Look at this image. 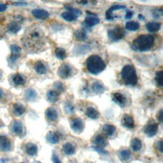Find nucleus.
Segmentation results:
<instances>
[{"label":"nucleus","mask_w":163,"mask_h":163,"mask_svg":"<svg viewBox=\"0 0 163 163\" xmlns=\"http://www.w3.org/2000/svg\"><path fill=\"white\" fill-rule=\"evenodd\" d=\"M45 116L50 121H56L58 118V113L54 108H48L45 111Z\"/></svg>","instance_id":"obj_17"},{"label":"nucleus","mask_w":163,"mask_h":163,"mask_svg":"<svg viewBox=\"0 0 163 163\" xmlns=\"http://www.w3.org/2000/svg\"><path fill=\"white\" fill-rule=\"evenodd\" d=\"M126 7L124 5H116L111 7L106 12V19L108 20H113L114 16L113 15V13L114 11L121 10V9H125Z\"/></svg>","instance_id":"obj_14"},{"label":"nucleus","mask_w":163,"mask_h":163,"mask_svg":"<svg viewBox=\"0 0 163 163\" xmlns=\"http://www.w3.org/2000/svg\"><path fill=\"white\" fill-rule=\"evenodd\" d=\"M131 153L129 150H127V149L122 150V151H120L119 152V157L121 158V159L123 161L128 160L131 157Z\"/></svg>","instance_id":"obj_38"},{"label":"nucleus","mask_w":163,"mask_h":163,"mask_svg":"<svg viewBox=\"0 0 163 163\" xmlns=\"http://www.w3.org/2000/svg\"><path fill=\"white\" fill-rule=\"evenodd\" d=\"M37 93L33 89H28L25 91L24 97L26 100L29 101H34L37 98Z\"/></svg>","instance_id":"obj_26"},{"label":"nucleus","mask_w":163,"mask_h":163,"mask_svg":"<svg viewBox=\"0 0 163 163\" xmlns=\"http://www.w3.org/2000/svg\"><path fill=\"white\" fill-rule=\"evenodd\" d=\"M90 14V15H88L86 17L85 20H84V24L88 28H91L93 27L95 25L98 24L99 23L100 20L96 17V15H94L93 14H91V13L87 12Z\"/></svg>","instance_id":"obj_8"},{"label":"nucleus","mask_w":163,"mask_h":163,"mask_svg":"<svg viewBox=\"0 0 163 163\" xmlns=\"http://www.w3.org/2000/svg\"><path fill=\"white\" fill-rule=\"evenodd\" d=\"M12 144L10 140L6 136H0V151L8 152L11 149Z\"/></svg>","instance_id":"obj_11"},{"label":"nucleus","mask_w":163,"mask_h":163,"mask_svg":"<svg viewBox=\"0 0 163 163\" xmlns=\"http://www.w3.org/2000/svg\"><path fill=\"white\" fill-rule=\"evenodd\" d=\"M34 69L38 74L44 75L47 73V67L42 61H38L35 63L34 65Z\"/></svg>","instance_id":"obj_18"},{"label":"nucleus","mask_w":163,"mask_h":163,"mask_svg":"<svg viewBox=\"0 0 163 163\" xmlns=\"http://www.w3.org/2000/svg\"><path fill=\"white\" fill-rule=\"evenodd\" d=\"M22 163H24V162H22Z\"/></svg>","instance_id":"obj_55"},{"label":"nucleus","mask_w":163,"mask_h":163,"mask_svg":"<svg viewBox=\"0 0 163 163\" xmlns=\"http://www.w3.org/2000/svg\"><path fill=\"white\" fill-rule=\"evenodd\" d=\"M65 8L67 9L68 11L71 12L73 14L77 15L78 16H80V15L82 14V12L80 10H79L78 9H76V8H74L73 7H71L69 6H65Z\"/></svg>","instance_id":"obj_43"},{"label":"nucleus","mask_w":163,"mask_h":163,"mask_svg":"<svg viewBox=\"0 0 163 163\" xmlns=\"http://www.w3.org/2000/svg\"><path fill=\"white\" fill-rule=\"evenodd\" d=\"M126 35L124 29L120 26L109 29L108 31V37L112 42H118L124 38Z\"/></svg>","instance_id":"obj_5"},{"label":"nucleus","mask_w":163,"mask_h":163,"mask_svg":"<svg viewBox=\"0 0 163 163\" xmlns=\"http://www.w3.org/2000/svg\"><path fill=\"white\" fill-rule=\"evenodd\" d=\"M133 15H134V13L133 12L131 11V10H128V11H127V12H126L125 18L127 20L131 19L132 18V17H133Z\"/></svg>","instance_id":"obj_46"},{"label":"nucleus","mask_w":163,"mask_h":163,"mask_svg":"<svg viewBox=\"0 0 163 163\" xmlns=\"http://www.w3.org/2000/svg\"><path fill=\"white\" fill-rule=\"evenodd\" d=\"M77 4L84 7L95 6L97 4V0H74Z\"/></svg>","instance_id":"obj_32"},{"label":"nucleus","mask_w":163,"mask_h":163,"mask_svg":"<svg viewBox=\"0 0 163 163\" xmlns=\"http://www.w3.org/2000/svg\"><path fill=\"white\" fill-rule=\"evenodd\" d=\"M45 41L43 31L37 26L29 28L22 38L24 50L30 54L42 51L45 45Z\"/></svg>","instance_id":"obj_1"},{"label":"nucleus","mask_w":163,"mask_h":163,"mask_svg":"<svg viewBox=\"0 0 163 163\" xmlns=\"http://www.w3.org/2000/svg\"><path fill=\"white\" fill-rule=\"evenodd\" d=\"M157 149H158V151H159L161 153H162V149H163L162 140H160L159 142H158V143H157Z\"/></svg>","instance_id":"obj_48"},{"label":"nucleus","mask_w":163,"mask_h":163,"mask_svg":"<svg viewBox=\"0 0 163 163\" xmlns=\"http://www.w3.org/2000/svg\"><path fill=\"white\" fill-rule=\"evenodd\" d=\"M155 43V38L151 34L140 35L132 43L131 48L135 52H147L151 50Z\"/></svg>","instance_id":"obj_2"},{"label":"nucleus","mask_w":163,"mask_h":163,"mask_svg":"<svg viewBox=\"0 0 163 163\" xmlns=\"http://www.w3.org/2000/svg\"><path fill=\"white\" fill-rule=\"evenodd\" d=\"M121 77L123 83L126 86H134L137 85L138 78L136 69L133 65L126 64L121 72Z\"/></svg>","instance_id":"obj_3"},{"label":"nucleus","mask_w":163,"mask_h":163,"mask_svg":"<svg viewBox=\"0 0 163 163\" xmlns=\"http://www.w3.org/2000/svg\"><path fill=\"white\" fill-rule=\"evenodd\" d=\"M162 110H161L157 114V119L160 122H162Z\"/></svg>","instance_id":"obj_49"},{"label":"nucleus","mask_w":163,"mask_h":163,"mask_svg":"<svg viewBox=\"0 0 163 163\" xmlns=\"http://www.w3.org/2000/svg\"><path fill=\"white\" fill-rule=\"evenodd\" d=\"M12 80L14 84L17 86H23L26 83L25 78L20 73H17L14 75L12 78Z\"/></svg>","instance_id":"obj_25"},{"label":"nucleus","mask_w":163,"mask_h":163,"mask_svg":"<svg viewBox=\"0 0 163 163\" xmlns=\"http://www.w3.org/2000/svg\"><path fill=\"white\" fill-rule=\"evenodd\" d=\"M152 15L154 19H160L162 17L163 10L162 8H157V9L152 10Z\"/></svg>","instance_id":"obj_41"},{"label":"nucleus","mask_w":163,"mask_h":163,"mask_svg":"<svg viewBox=\"0 0 163 163\" xmlns=\"http://www.w3.org/2000/svg\"><path fill=\"white\" fill-rule=\"evenodd\" d=\"M52 161H53V163H62L61 162V161H60V159H59L58 156L56 155V153H53L52 154Z\"/></svg>","instance_id":"obj_45"},{"label":"nucleus","mask_w":163,"mask_h":163,"mask_svg":"<svg viewBox=\"0 0 163 163\" xmlns=\"http://www.w3.org/2000/svg\"><path fill=\"white\" fill-rule=\"evenodd\" d=\"M8 31L13 34H16L21 29V26L20 24V21L16 20V21L12 22L11 23L7 26Z\"/></svg>","instance_id":"obj_16"},{"label":"nucleus","mask_w":163,"mask_h":163,"mask_svg":"<svg viewBox=\"0 0 163 163\" xmlns=\"http://www.w3.org/2000/svg\"><path fill=\"white\" fill-rule=\"evenodd\" d=\"M47 98L51 103H54L59 98V93L57 91H48L47 93Z\"/></svg>","instance_id":"obj_20"},{"label":"nucleus","mask_w":163,"mask_h":163,"mask_svg":"<svg viewBox=\"0 0 163 163\" xmlns=\"http://www.w3.org/2000/svg\"><path fill=\"white\" fill-rule=\"evenodd\" d=\"M75 38L79 41H85L87 39V33L84 29H78L74 33Z\"/></svg>","instance_id":"obj_33"},{"label":"nucleus","mask_w":163,"mask_h":163,"mask_svg":"<svg viewBox=\"0 0 163 163\" xmlns=\"http://www.w3.org/2000/svg\"><path fill=\"white\" fill-rule=\"evenodd\" d=\"M86 65L88 72L92 75H98L106 68V64L103 60L97 55L89 56L86 60Z\"/></svg>","instance_id":"obj_4"},{"label":"nucleus","mask_w":163,"mask_h":163,"mask_svg":"<svg viewBox=\"0 0 163 163\" xmlns=\"http://www.w3.org/2000/svg\"><path fill=\"white\" fill-rule=\"evenodd\" d=\"M61 17H62L65 20H67L68 22H73L75 20H76L79 16L73 14V13L71 12L68 11L63 12V14H61Z\"/></svg>","instance_id":"obj_28"},{"label":"nucleus","mask_w":163,"mask_h":163,"mask_svg":"<svg viewBox=\"0 0 163 163\" xmlns=\"http://www.w3.org/2000/svg\"><path fill=\"white\" fill-rule=\"evenodd\" d=\"M112 100L121 107H124L126 104V98L120 92H115L112 95Z\"/></svg>","instance_id":"obj_10"},{"label":"nucleus","mask_w":163,"mask_h":163,"mask_svg":"<svg viewBox=\"0 0 163 163\" xmlns=\"http://www.w3.org/2000/svg\"><path fill=\"white\" fill-rule=\"evenodd\" d=\"M64 112L67 114H72L75 112V108L69 102H67L64 104Z\"/></svg>","instance_id":"obj_40"},{"label":"nucleus","mask_w":163,"mask_h":163,"mask_svg":"<svg viewBox=\"0 0 163 163\" xmlns=\"http://www.w3.org/2000/svg\"><path fill=\"white\" fill-rule=\"evenodd\" d=\"M46 140L48 143L51 144H57L59 142V136L54 132H48L46 136Z\"/></svg>","instance_id":"obj_24"},{"label":"nucleus","mask_w":163,"mask_h":163,"mask_svg":"<svg viewBox=\"0 0 163 163\" xmlns=\"http://www.w3.org/2000/svg\"><path fill=\"white\" fill-rule=\"evenodd\" d=\"M14 113L17 116H21L26 112V108L23 105L19 103H15L13 106Z\"/></svg>","instance_id":"obj_30"},{"label":"nucleus","mask_w":163,"mask_h":163,"mask_svg":"<svg viewBox=\"0 0 163 163\" xmlns=\"http://www.w3.org/2000/svg\"><path fill=\"white\" fill-rule=\"evenodd\" d=\"M12 131L13 133L17 136H22L24 133L23 124L18 121H15L12 123Z\"/></svg>","instance_id":"obj_15"},{"label":"nucleus","mask_w":163,"mask_h":163,"mask_svg":"<svg viewBox=\"0 0 163 163\" xmlns=\"http://www.w3.org/2000/svg\"><path fill=\"white\" fill-rule=\"evenodd\" d=\"M86 115L91 119H97L99 117V113L98 110L93 108V107H89L87 108L86 111Z\"/></svg>","instance_id":"obj_23"},{"label":"nucleus","mask_w":163,"mask_h":163,"mask_svg":"<svg viewBox=\"0 0 163 163\" xmlns=\"http://www.w3.org/2000/svg\"><path fill=\"white\" fill-rule=\"evenodd\" d=\"M93 148L95 150L96 152H99V153H103V154H106L107 153V152H106L103 148H101L98 147H93Z\"/></svg>","instance_id":"obj_47"},{"label":"nucleus","mask_w":163,"mask_h":163,"mask_svg":"<svg viewBox=\"0 0 163 163\" xmlns=\"http://www.w3.org/2000/svg\"><path fill=\"white\" fill-rule=\"evenodd\" d=\"M131 147L134 152H138L140 151L142 147V143L138 138H134L131 140Z\"/></svg>","instance_id":"obj_29"},{"label":"nucleus","mask_w":163,"mask_h":163,"mask_svg":"<svg viewBox=\"0 0 163 163\" xmlns=\"http://www.w3.org/2000/svg\"><path fill=\"white\" fill-rule=\"evenodd\" d=\"M10 50L12 52V55L20 56L21 49L19 46H17V45H12L10 47Z\"/></svg>","instance_id":"obj_42"},{"label":"nucleus","mask_w":163,"mask_h":163,"mask_svg":"<svg viewBox=\"0 0 163 163\" xmlns=\"http://www.w3.org/2000/svg\"><path fill=\"white\" fill-rule=\"evenodd\" d=\"M36 163H42V162H38V161H37V162H36Z\"/></svg>","instance_id":"obj_54"},{"label":"nucleus","mask_w":163,"mask_h":163,"mask_svg":"<svg viewBox=\"0 0 163 163\" xmlns=\"http://www.w3.org/2000/svg\"><path fill=\"white\" fill-rule=\"evenodd\" d=\"M55 55L57 58L63 60L67 57V52L63 48H57L55 50Z\"/></svg>","instance_id":"obj_36"},{"label":"nucleus","mask_w":163,"mask_h":163,"mask_svg":"<svg viewBox=\"0 0 163 163\" xmlns=\"http://www.w3.org/2000/svg\"><path fill=\"white\" fill-rule=\"evenodd\" d=\"M32 14L39 20L47 19L50 16L49 13L43 9H34L32 11Z\"/></svg>","instance_id":"obj_13"},{"label":"nucleus","mask_w":163,"mask_h":163,"mask_svg":"<svg viewBox=\"0 0 163 163\" xmlns=\"http://www.w3.org/2000/svg\"><path fill=\"white\" fill-rule=\"evenodd\" d=\"M1 77H2V72H1V70H0V79L1 78Z\"/></svg>","instance_id":"obj_53"},{"label":"nucleus","mask_w":163,"mask_h":163,"mask_svg":"<svg viewBox=\"0 0 163 163\" xmlns=\"http://www.w3.org/2000/svg\"><path fill=\"white\" fill-rule=\"evenodd\" d=\"M70 126L75 133L78 134L81 133L84 129V124L80 118H75L72 119L70 123Z\"/></svg>","instance_id":"obj_7"},{"label":"nucleus","mask_w":163,"mask_h":163,"mask_svg":"<svg viewBox=\"0 0 163 163\" xmlns=\"http://www.w3.org/2000/svg\"><path fill=\"white\" fill-rule=\"evenodd\" d=\"M3 96H4V92L1 89H0V99L2 98Z\"/></svg>","instance_id":"obj_51"},{"label":"nucleus","mask_w":163,"mask_h":163,"mask_svg":"<svg viewBox=\"0 0 163 163\" xmlns=\"http://www.w3.org/2000/svg\"><path fill=\"white\" fill-rule=\"evenodd\" d=\"M73 70L72 67L68 64L64 63L60 66L58 69V75L63 79H67L72 76Z\"/></svg>","instance_id":"obj_6"},{"label":"nucleus","mask_w":163,"mask_h":163,"mask_svg":"<svg viewBox=\"0 0 163 163\" xmlns=\"http://www.w3.org/2000/svg\"><path fill=\"white\" fill-rule=\"evenodd\" d=\"M26 151L29 156H34L37 154L38 147L35 144H33L32 143H29L26 145Z\"/></svg>","instance_id":"obj_22"},{"label":"nucleus","mask_w":163,"mask_h":163,"mask_svg":"<svg viewBox=\"0 0 163 163\" xmlns=\"http://www.w3.org/2000/svg\"><path fill=\"white\" fill-rule=\"evenodd\" d=\"M63 151L66 155L72 156L75 152V148L70 143H67L63 145Z\"/></svg>","instance_id":"obj_31"},{"label":"nucleus","mask_w":163,"mask_h":163,"mask_svg":"<svg viewBox=\"0 0 163 163\" xmlns=\"http://www.w3.org/2000/svg\"><path fill=\"white\" fill-rule=\"evenodd\" d=\"M163 74L162 71H158L156 73V77H155V80L157 83V86L159 87H162L163 86Z\"/></svg>","instance_id":"obj_39"},{"label":"nucleus","mask_w":163,"mask_h":163,"mask_svg":"<svg viewBox=\"0 0 163 163\" xmlns=\"http://www.w3.org/2000/svg\"><path fill=\"white\" fill-rule=\"evenodd\" d=\"M140 24L138 22L129 21L126 24V28L130 31H136L140 28Z\"/></svg>","instance_id":"obj_35"},{"label":"nucleus","mask_w":163,"mask_h":163,"mask_svg":"<svg viewBox=\"0 0 163 163\" xmlns=\"http://www.w3.org/2000/svg\"><path fill=\"white\" fill-rule=\"evenodd\" d=\"M138 18H139L140 19H142V20H143V19H145V17H144L142 15H140V14L138 15Z\"/></svg>","instance_id":"obj_52"},{"label":"nucleus","mask_w":163,"mask_h":163,"mask_svg":"<svg viewBox=\"0 0 163 163\" xmlns=\"http://www.w3.org/2000/svg\"><path fill=\"white\" fill-rule=\"evenodd\" d=\"M103 130L104 133L108 136H111L113 135L116 131L115 127L110 124H105L103 127Z\"/></svg>","instance_id":"obj_34"},{"label":"nucleus","mask_w":163,"mask_h":163,"mask_svg":"<svg viewBox=\"0 0 163 163\" xmlns=\"http://www.w3.org/2000/svg\"><path fill=\"white\" fill-rule=\"evenodd\" d=\"M7 6L5 4H1L0 3V12H4L7 10Z\"/></svg>","instance_id":"obj_50"},{"label":"nucleus","mask_w":163,"mask_h":163,"mask_svg":"<svg viewBox=\"0 0 163 163\" xmlns=\"http://www.w3.org/2000/svg\"><path fill=\"white\" fill-rule=\"evenodd\" d=\"M121 123L122 125L127 129H133L135 126L134 121L133 117L127 115V114H125L122 117Z\"/></svg>","instance_id":"obj_9"},{"label":"nucleus","mask_w":163,"mask_h":163,"mask_svg":"<svg viewBox=\"0 0 163 163\" xmlns=\"http://www.w3.org/2000/svg\"><path fill=\"white\" fill-rule=\"evenodd\" d=\"M90 50V47L88 45H80L76 48V50H74L76 55L84 54Z\"/></svg>","instance_id":"obj_37"},{"label":"nucleus","mask_w":163,"mask_h":163,"mask_svg":"<svg viewBox=\"0 0 163 163\" xmlns=\"http://www.w3.org/2000/svg\"><path fill=\"white\" fill-rule=\"evenodd\" d=\"M94 142L96 145V147H101V148H103L107 146V140H106L105 138H104L103 136L101 134H99L96 136L94 140Z\"/></svg>","instance_id":"obj_27"},{"label":"nucleus","mask_w":163,"mask_h":163,"mask_svg":"<svg viewBox=\"0 0 163 163\" xmlns=\"http://www.w3.org/2000/svg\"><path fill=\"white\" fill-rule=\"evenodd\" d=\"M92 90L96 94H101L105 91V86L100 82H94L91 86Z\"/></svg>","instance_id":"obj_19"},{"label":"nucleus","mask_w":163,"mask_h":163,"mask_svg":"<svg viewBox=\"0 0 163 163\" xmlns=\"http://www.w3.org/2000/svg\"><path fill=\"white\" fill-rule=\"evenodd\" d=\"M158 131V125L156 123H151L148 124L144 129V133L146 134L148 137H152L155 136Z\"/></svg>","instance_id":"obj_12"},{"label":"nucleus","mask_w":163,"mask_h":163,"mask_svg":"<svg viewBox=\"0 0 163 163\" xmlns=\"http://www.w3.org/2000/svg\"><path fill=\"white\" fill-rule=\"evenodd\" d=\"M54 87L55 89L60 92H63L64 91V87L62 83L59 82H56L54 83Z\"/></svg>","instance_id":"obj_44"},{"label":"nucleus","mask_w":163,"mask_h":163,"mask_svg":"<svg viewBox=\"0 0 163 163\" xmlns=\"http://www.w3.org/2000/svg\"><path fill=\"white\" fill-rule=\"evenodd\" d=\"M161 27V24L158 22H150L146 24V28L151 33L157 32Z\"/></svg>","instance_id":"obj_21"}]
</instances>
